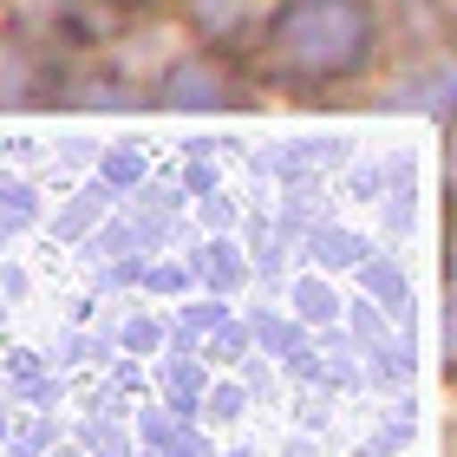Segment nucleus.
I'll use <instances>...</instances> for the list:
<instances>
[{
    "label": "nucleus",
    "mask_w": 457,
    "mask_h": 457,
    "mask_svg": "<svg viewBox=\"0 0 457 457\" xmlns=\"http://www.w3.org/2000/svg\"><path fill=\"white\" fill-rule=\"evenodd\" d=\"M0 7H13V0H0Z\"/></svg>",
    "instance_id": "0eeeda50"
},
{
    "label": "nucleus",
    "mask_w": 457,
    "mask_h": 457,
    "mask_svg": "<svg viewBox=\"0 0 457 457\" xmlns=\"http://www.w3.org/2000/svg\"><path fill=\"white\" fill-rule=\"evenodd\" d=\"M386 20L372 0H275L248 33V79L281 92L353 86L379 59Z\"/></svg>",
    "instance_id": "f257e3e1"
},
{
    "label": "nucleus",
    "mask_w": 457,
    "mask_h": 457,
    "mask_svg": "<svg viewBox=\"0 0 457 457\" xmlns=\"http://www.w3.org/2000/svg\"><path fill=\"white\" fill-rule=\"evenodd\" d=\"M157 98L163 105H242L248 98V72L228 53L196 46V53H183L177 66L157 72Z\"/></svg>",
    "instance_id": "f03ea898"
},
{
    "label": "nucleus",
    "mask_w": 457,
    "mask_h": 457,
    "mask_svg": "<svg viewBox=\"0 0 457 457\" xmlns=\"http://www.w3.org/2000/svg\"><path fill=\"white\" fill-rule=\"evenodd\" d=\"M39 20L53 27V39H105L124 27V13H131V0H39L33 7Z\"/></svg>",
    "instance_id": "7ed1b4c3"
},
{
    "label": "nucleus",
    "mask_w": 457,
    "mask_h": 457,
    "mask_svg": "<svg viewBox=\"0 0 457 457\" xmlns=\"http://www.w3.org/2000/svg\"><path fill=\"white\" fill-rule=\"evenodd\" d=\"M445 7H457V0H445Z\"/></svg>",
    "instance_id": "6e6552de"
},
{
    "label": "nucleus",
    "mask_w": 457,
    "mask_h": 457,
    "mask_svg": "<svg viewBox=\"0 0 457 457\" xmlns=\"http://www.w3.org/2000/svg\"><path fill=\"white\" fill-rule=\"evenodd\" d=\"M183 13H190V27H196V33H210L216 46H222V39H236L242 27H248V33L262 27L255 0H183Z\"/></svg>",
    "instance_id": "20e7f679"
},
{
    "label": "nucleus",
    "mask_w": 457,
    "mask_h": 457,
    "mask_svg": "<svg viewBox=\"0 0 457 457\" xmlns=\"http://www.w3.org/2000/svg\"><path fill=\"white\" fill-rule=\"evenodd\" d=\"M445 275H451V301H457V228H451V262H445Z\"/></svg>",
    "instance_id": "423d86ee"
},
{
    "label": "nucleus",
    "mask_w": 457,
    "mask_h": 457,
    "mask_svg": "<svg viewBox=\"0 0 457 457\" xmlns=\"http://www.w3.org/2000/svg\"><path fill=\"white\" fill-rule=\"evenodd\" d=\"M445 196L457 203V118H451V137H445Z\"/></svg>",
    "instance_id": "39448f33"
}]
</instances>
